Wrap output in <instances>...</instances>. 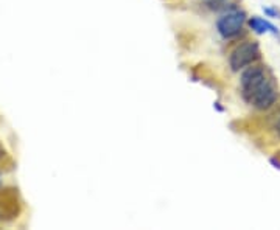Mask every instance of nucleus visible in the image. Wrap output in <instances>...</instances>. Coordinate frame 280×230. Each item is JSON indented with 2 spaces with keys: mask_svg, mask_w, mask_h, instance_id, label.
I'll use <instances>...</instances> for the list:
<instances>
[{
  "mask_svg": "<svg viewBox=\"0 0 280 230\" xmlns=\"http://www.w3.org/2000/svg\"><path fill=\"white\" fill-rule=\"evenodd\" d=\"M276 131H277V134L280 136V118H278V122H277V124H276Z\"/></svg>",
  "mask_w": 280,
  "mask_h": 230,
  "instance_id": "0eeeda50",
  "label": "nucleus"
},
{
  "mask_svg": "<svg viewBox=\"0 0 280 230\" xmlns=\"http://www.w3.org/2000/svg\"><path fill=\"white\" fill-rule=\"evenodd\" d=\"M2 156H4V154H2V151H0V159H2Z\"/></svg>",
  "mask_w": 280,
  "mask_h": 230,
  "instance_id": "6e6552de",
  "label": "nucleus"
},
{
  "mask_svg": "<svg viewBox=\"0 0 280 230\" xmlns=\"http://www.w3.org/2000/svg\"><path fill=\"white\" fill-rule=\"evenodd\" d=\"M260 50L256 42H244L235 47L229 56V66L234 72H240L258 60Z\"/></svg>",
  "mask_w": 280,
  "mask_h": 230,
  "instance_id": "f257e3e1",
  "label": "nucleus"
},
{
  "mask_svg": "<svg viewBox=\"0 0 280 230\" xmlns=\"http://www.w3.org/2000/svg\"><path fill=\"white\" fill-rule=\"evenodd\" d=\"M249 26L254 30L257 34H264V33H268V32H272L274 34H277V28L274 25H271L268 20H264V19H260V18H252L249 19Z\"/></svg>",
  "mask_w": 280,
  "mask_h": 230,
  "instance_id": "39448f33",
  "label": "nucleus"
},
{
  "mask_svg": "<svg viewBox=\"0 0 280 230\" xmlns=\"http://www.w3.org/2000/svg\"><path fill=\"white\" fill-rule=\"evenodd\" d=\"M264 12L271 18H280V12L277 10H272V8H264Z\"/></svg>",
  "mask_w": 280,
  "mask_h": 230,
  "instance_id": "423d86ee",
  "label": "nucleus"
},
{
  "mask_svg": "<svg viewBox=\"0 0 280 230\" xmlns=\"http://www.w3.org/2000/svg\"><path fill=\"white\" fill-rule=\"evenodd\" d=\"M244 25V12L242 11H232L221 16L216 22V30L224 39H232L238 36L243 30Z\"/></svg>",
  "mask_w": 280,
  "mask_h": 230,
  "instance_id": "7ed1b4c3",
  "label": "nucleus"
},
{
  "mask_svg": "<svg viewBox=\"0 0 280 230\" xmlns=\"http://www.w3.org/2000/svg\"><path fill=\"white\" fill-rule=\"evenodd\" d=\"M266 81H268V78L264 75L263 67L260 66H252L243 72V75L240 78V86H242V95L248 103Z\"/></svg>",
  "mask_w": 280,
  "mask_h": 230,
  "instance_id": "f03ea898",
  "label": "nucleus"
},
{
  "mask_svg": "<svg viewBox=\"0 0 280 230\" xmlns=\"http://www.w3.org/2000/svg\"><path fill=\"white\" fill-rule=\"evenodd\" d=\"M0 185H2V176H0Z\"/></svg>",
  "mask_w": 280,
  "mask_h": 230,
  "instance_id": "1a4fd4ad",
  "label": "nucleus"
},
{
  "mask_svg": "<svg viewBox=\"0 0 280 230\" xmlns=\"http://www.w3.org/2000/svg\"><path fill=\"white\" fill-rule=\"evenodd\" d=\"M276 100H277L276 88L270 81H266L262 88L256 92V95L250 98L249 103L254 108L260 109V110H266V109H270L276 103Z\"/></svg>",
  "mask_w": 280,
  "mask_h": 230,
  "instance_id": "20e7f679",
  "label": "nucleus"
}]
</instances>
